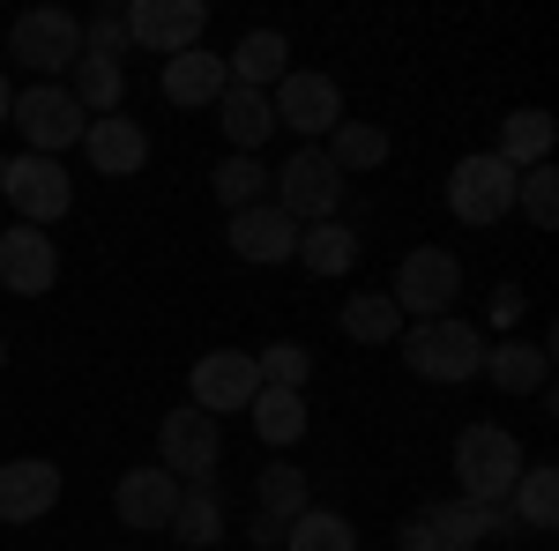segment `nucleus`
Wrapping results in <instances>:
<instances>
[{"label":"nucleus","instance_id":"nucleus-16","mask_svg":"<svg viewBox=\"0 0 559 551\" xmlns=\"http://www.w3.org/2000/svg\"><path fill=\"white\" fill-rule=\"evenodd\" d=\"M52 507H60V463H45V455L0 463V522H38Z\"/></svg>","mask_w":559,"mask_h":551},{"label":"nucleus","instance_id":"nucleus-37","mask_svg":"<svg viewBox=\"0 0 559 551\" xmlns=\"http://www.w3.org/2000/svg\"><path fill=\"white\" fill-rule=\"evenodd\" d=\"M492 321H508V328L522 321V291H515V284H500V291H492Z\"/></svg>","mask_w":559,"mask_h":551},{"label":"nucleus","instance_id":"nucleus-3","mask_svg":"<svg viewBox=\"0 0 559 551\" xmlns=\"http://www.w3.org/2000/svg\"><path fill=\"white\" fill-rule=\"evenodd\" d=\"M388 298H395L403 321H440L463 298V261L448 254V247H411V254L395 261V291Z\"/></svg>","mask_w":559,"mask_h":551},{"label":"nucleus","instance_id":"nucleus-39","mask_svg":"<svg viewBox=\"0 0 559 551\" xmlns=\"http://www.w3.org/2000/svg\"><path fill=\"white\" fill-rule=\"evenodd\" d=\"M8 105H15V89H8V75H0V120H8Z\"/></svg>","mask_w":559,"mask_h":551},{"label":"nucleus","instance_id":"nucleus-10","mask_svg":"<svg viewBox=\"0 0 559 551\" xmlns=\"http://www.w3.org/2000/svg\"><path fill=\"white\" fill-rule=\"evenodd\" d=\"M0 194L15 202L23 224H38V231L75 209V179L60 171V157H31V149H23L15 165H0Z\"/></svg>","mask_w":559,"mask_h":551},{"label":"nucleus","instance_id":"nucleus-18","mask_svg":"<svg viewBox=\"0 0 559 551\" xmlns=\"http://www.w3.org/2000/svg\"><path fill=\"white\" fill-rule=\"evenodd\" d=\"M224 75H231V89H269L292 75V45H284V31H247V38L224 52Z\"/></svg>","mask_w":559,"mask_h":551},{"label":"nucleus","instance_id":"nucleus-4","mask_svg":"<svg viewBox=\"0 0 559 551\" xmlns=\"http://www.w3.org/2000/svg\"><path fill=\"white\" fill-rule=\"evenodd\" d=\"M269 202L292 216V224H329V216H336V202H344V171H336L321 149H313V142H306V149H292V157H284V171L269 179Z\"/></svg>","mask_w":559,"mask_h":551},{"label":"nucleus","instance_id":"nucleus-8","mask_svg":"<svg viewBox=\"0 0 559 551\" xmlns=\"http://www.w3.org/2000/svg\"><path fill=\"white\" fill-rule=\"evenodd\" d=\"M8 52L45 83V75H60V68L83 60V23H75L68 8H31V15L8 23Z\"/></svg>","mask_w":559,"mask_h":551},{"label":"nucleus","instance_id":"nucleus-1","mask_svg":"<svg viewBox=\"0 0 559 551\" xmlns=\"http://www.w3.org/2000/svg\"><path fill=\"white\" fill-rule=\"evenodd\" d=\"M522 440L508 432V424L477 418L455 432V500H477V507H508V492H515L522 477Z\"/></svg>","mask_w":559,"mask_h":551},{"label":"nucleus","instance_id":"nucleus-2","mask_svg":"<svg viewBox=\"0 0 559 551\" xmlns=\"http://www.w3.org/2000/svg\"><path fill=\"white\" fill-rule=\"evenodd\" d=\"M395 343H403V366H411L418 381H432V387H463V381H477V373H485V336H477L463 313L411 321Z\"/></svg>","mask_w":559,"mask_h":551},{"label":"nucleus","instance_id":"nucleus-9","mask_svg":"<svg viewBox=\"0 0 559 551\" xmlns=\"http://www.w3.org/2000/svg\"><path fill=\"white\" fill-rule=\"evenodd\" d=\"M120 15H128V45L157 52V60L194 52L202 31H210V8H202V0H128Z\"/></svg>","mask_w":559,"mask_h":551},{"label":"nucleus","instance_id":"nucleus-7","mask_svg":"<svg viewBox=\"0 0 559 551\" xmlns=\"http://www.w3.org/2000/svg\"><path fill=\"white\" fill-rule=\"evenodd\" d=\"M216 463H224V424L210 410H194V403L165 410V424H157V469H173L179 484H194V477H216Z\"/></svg>","mask_w":559,"mask_h":551},{"label":"nucleus","instance_id":"nucleus-31","mask_svg":"<svg viewBox=\"0 0 559 551\" xmlns=\"http://www.w3.org/2000/svg\"><path fill=\"white\" fill-rule=\"evenodd\" d=\"M284 551H358V529H350V514L336 507H306L292 529H284Z\"/></svg>","mask_w":559,"mask_h":551},{"label":"nucleus","instance_id":"nucleus-21","mask_svg":"<svg viewBox=\"0 0 559 551\" xmlns=\"http://www.w3.org/2000/svg\"><path fill=\"white\" fill-rule=\"evenodd\" d=\"M173 537H179L187 551H210V544H224V492H216V477H194V484H179Z\"/></svg>","mask_w":559,"mask_h":551},{"label":"nucleus","instance_id":"nucleus-32","mask_svg":"<svg viewBox=\"0 0 559 551\" xmlns=\"http://www.w3.org/2000/svg\"><path fill=\"white\" fill-rule=\"evenodd\" d=\"M336 171H373V165H388V134L381 128H366V120H344V128L329 134V149H321Z\"/></svg>","mask_w":559,"mask_h":551},{"label":"nucleus","instance_id":"nucleus-40","mask_svg":"<svg viewBox=\"0 0 559 551\" xmlns=\"http://www.w3.org/2000/svg\"><path fill=\"white\" fill-rule=\"evenodd\" d=\"M0 373H8V336H0Z\"/></svg>","mask_w":559,"mask_h":551},{"label":"nucleus","instance_id":"nucleus-26","mask_svg":"<svg viewBox=\"0 0 559 551\" xmlns=\"http://www.w3.org/2000/svg\"><path fill=\"white\" fill-rule=\"evenodd\" d=\"M68 75H75V83H68V97L83 105V120H90V112H97V120H112V112H120V97H128V68H120V60H97V52H83Z\"/></svg>","mask_w":559,"mask_h":551},{"label":"nucleus","instance_id":"nucleus-17","mask_svg":"<svg viewBox=\"0 0 559 551\" xmlns=\"http://www.w3.org/2000/svg\"><path fill=\"white\" fill-rule=\"evenodd\" d=\"M83 157L97 165V179H134V171L150 165V134H142V120H90L83 128Z\"/></svg>","mask_w":559,"mask_h":551},{"label":"nucleus","instance_id":"nucleus-34","mask_svg":"<svg viewBox=\"0 0 559 551\" xmlns=\"http://www.w3.org/2000/svg\"><path fill=\"white\" fill-rule=\"evenodd\" d=\"M254 373H261V387H292L299 395L306 373H313V350L306 343H269V350H254Z\"/></svg>","mask_w":559,"mask_h":551},{"label":"nucleus","instance_id":"nucleus-6","mask_svg":"<svg viewBox=\"0 0 559 551\" xmlns=\"http://www.w3.org/2000/svg\"><path fill=\"white\" fill-rule=\"evenodd\" d=\"M448 209H455V224H471V231L500 224V216L515 209V171L500 165L492 149L455 157V171H448Z\"/></svg>","mask_w":559,"mask_h":551},{"label":"nucleus","instance_id":"nucleus-20","mask_svg":"<svg viewBox=\"0 0 559 551\" xmlns=\"http://www.w3.org/2000/svg\"><path fill=\"white\" fill-rule=\"evenodd\" d=\"M224 89H231V75H224V60H216L210 45H194V52L165 60V105H179V112H194V105H216Z\"/></svg>","mask_w":559,"mask_h":551},{"label":"nucleus","instance_id":"nucleus-36","mask_svg":"<svg viewBox=\"0 0 559 551\" xmlns=\"http://www.w3.org/2000/svg\"><path fill=\"white\" fill-rule=\"evenodd\" d=\"M403 551H440V537H432L426 514H411V522H403Z\"/></svg>","mask_w":559,"mask_h":551},{"label":"nucleus","instance_id":"nucleus-19","mask_svg":"<svg viewBox=\"0 0 559 551\" xmlns=\"http://www.w3.org/2000/svg\"><path fill=\"white\" fill-rule=\"evenodd\" d=\"M477 381H492L500 395H537V387L552 381V343H485V373Z\"/></svg>","mask_w":559,"mask_h":551},{"label":"nucleus","instance_id":"nucleus-24","mask_svg":"<svg viewBox=\"0 0 559 551\" xmlns=\"http://www.w3.org/2000/svg\"><path fill=\"white\" fill-rule=\"evenodd\" d=\"M247 418H254L261 447H299L306 424H313V410H306V395H292V387H254Z\"/></svg>","mask_w":559,"mask_h":551},{"label":"nucleus","instance_id":"nucleus-22","mask_svg":"<svg viewBox=\"0 0 559 551\" xmlns=\"http://www.w3.org/2000/svg\"><path fill=\"white\" fill-rule=\"evenodd\" d=\"M508 514H515V529H530V537H552L559 529V469L552 463H522L515 492H508Z\"/></svg>","mask_w":559,"mask_h":551},{"label":"nucleus","instance_id":"nucleus-38","mask_svg":"<svg viewBox=\"0 0 559 551\" xmlns=\"http://www.w3.org/2000/svg\"><path fill=\"white\" fill-rule=\"evenodd\" d=\"M276 537H284V522H269V514L247 522V544H254V551H276Z\"/></svg>","mask_w":559,"mask_h":551},{"label":"nucleus","instance_id":"nucleus-12","mask_svg":"<svg viewBox=\"0 0 559 551\" xmlns=\"http://www.w3.org/2000/svg\"><path fill=\"white\" fill-rule=\"evenodd\" d=\"M254 350H210V358H194V373H187V395H194V410H210L216 424L231 418V410H247L254 403Z\"/></svg>","mask_w":559,"mask_h":551},{"label":"nucleus","instance_id":"nucleus-5","mask_svg":"<svg viewBox=\"0 0 559 551\" xmlns=\"http://www.w3.org/2000/svg\"><path fill=\"white\" fill-rule=\"evenodd\" d=\"M8 120L23 128L31 157H60V149H75V142H83V128H90L83 105L68 97V83H31V89H15Z\"/></svg>","mask_w":559,"mask_h":551},{"label":"nucleus","instance_id":"nucleus-35","mask_svg":"<svg viewBox=\"0 0 559 551\" xmlns=\"http://www.w3.org/2000/svg\"><path fill=\"white\" fill-rule=\"evenodd\" d=\"M83 52H97V60H120L128 52V15L120 8H97L83 23Z\"/></svg>","mask_w":559,"mask_h":551},{"label":"nucleus","instance_id":"nucleus-13","mask_svg":"<svg viewBox=\"0 0 559 551\" xmlns=\"http://www.w3.org/2000/svg\"><path fill=\"white\" fill-rule=\"evenodd\" d=\"M0 284L15 298H45L60 284V247L45 239L38 224H8L0 231Z\"/></svg>","mask_w":559,"mask_h":551},{"label":"nucleus","instance_id":"nucleus-30","mask_svg":"<svg viewBox=\"0 0 559 551\" xmlns=\"http://www.w3.org/2000/svg\"><path fill=\"white\" fill-rule=\"evenodd\" d=\"M269 179H276V171L269 165H254V157H224V165H216V209L224 216H239V209H254V202H269Z\"/></svg>","mask_w":559,"mask_h":551},{"label":"nucleus","instance_id":"nucleus-28","mask_svg":"<svg viewBox=\"0 0 559 551\" xmlns=\"http://www.w3.org/2000/svg\"><path fill=\"white\" fill-rule=\"evenodd\" d=\"M306 507H313V500H306V469L269 463V469L254 477V514H269V522H284V529H292Z\"/></svg>","mask_w":559,"mask_h":551},{"label":"nucleus","instance_id":"nucleus-14","mask_svg":"<svg viewBox=\"0 0 559 551\" xmlns=\"http://www.w3.org/2000/svg\"><path fill=\"white\" fill-rule=\"evenodd\" d=\"M224 239H231V254L247 261V268H276V261L299 254V224L276 209V202H254V209H239Z\"/></svg>","mask_w":559,"mask_h":551},{"label":"nucleus","instance_id":"nucleus-11","mask_svg":"<svg viewBox=\"0 0 559 551\" xmlns=\"http://www.w3.org/2000/svg\"><path fill=\"white\" fill-rule=\"evenodd\" d=\"M269 112H276V128H292V134H336L344 128V89L321 68H292L284 83L269 89Z\"/></svg>","mask_w":559,"mask_h":551},{"label":"nucleus","instance_id":"nucleus-27","mask_svg":"<svg viewBox=\"0 0 559 551\" xmlns=\"http://www.w3.org/2000/svg\"><path fill=\"white\" fill-rule=\"evenodd\" d=\"M292 261H306L313 276H344V268H358V231L350 224H299V254Z\"/></svg>","mask_w":559,"mask_h":551},{"label":"nucleus","instance_id":"nucleus-23","mask_svg":"<svg viewBox=\"0 0 559 551\" xmlns=\"http://www.w3.org/2000/svg\"><path fill=\"white\" fill-rule=\"evenodd\" d=\"M216 128L231 142V157H254L261 142L276 134V112H269L261 89H224V97H216Z\"/></svg>","mask_w":559,"mask_h":551},{"label":"nucleus","instance_id":"nucleus-29","mask_svg":"<svg viewBox=\"0 0 559 551\" xmlns=\"http://www.w3.org/2000/svg\"><path fill=\"white\" fill-rule=\"evenodd\" d=\"M344 336H350V343H366V350L395 343V336H403V313H395V298H388V291H358V298H344Z\"/></svg>","mask_w":559,"mask_h":551},{"label":"nucleus","instance_id":"nucleus-15","mask_svg":"<svg viewBox=\"0 0 559 551\" xmlns=\"http://www.w3.org/2000/svg\"><path fill=\"white\" fill-rule=\"evenodd\" d=\"M173 507H179V477L157 463L128 469L120 484H112V514L128 522V529H173Z\"/></svg>","mask_w":559,"mask_h":551},{"label":"nucleus","instance_id":"nucleus-33","mask_svg":"<svg viewBox=\"0 0 559 551\" xmlns=\"http://www.w3.org/2000/svg\"><path fill=\"white\" fill-rule=\"evenodd\" d=\"M515 202H522V216H530L537 231H552V224H559V171L552 165L515 171Z\"/></svg>","mask_w":559,"mask_h":551},{"label":"nucleus","instance_id":"nucleus-25","mask_svg":"<svg viewBox=\"0 0 559 551\" xmlns=\"http://www.w3.org/2000/svg\"><path fill=\"white\" fill-rule=\"evenodd\" d=\"M552 112H537V105H522V112H508V120H500V149H492V157H500V165L508 171H530V165H545V157H552Z\"/></svg>","mask_w":559,"mask_h":551}]
</instances>
